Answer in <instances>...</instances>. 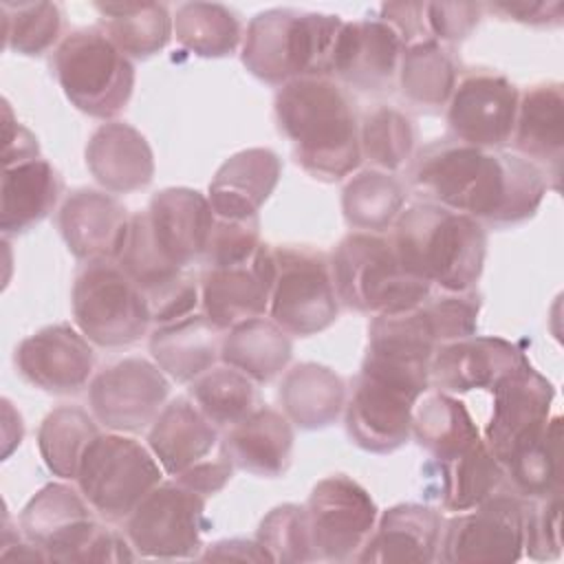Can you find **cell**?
I'll use <instances>...</instances> for the list:
<instances>
[{
  "mask_svg": "<svg viewBox=\"0 0 564 564\" xmlns=\"http://www.w3.org/2000/svg\"><path fill=\"white\" fill-rule=\"evenodd\" d=\"M410 183L425 200L491 227L535 216L549 187L546 174L524 156L474 148L452 137L416 152Z\"/></svg>",
  "mask_w": 564,
  "mask_h": 564,
  "instance_id": "6da1fadb",
  "label": "cell"
},
{
  "mask_svg": "<svg viewBox=\"0 0 564 564\" xmlns=\"http://www.w3.org/2000/svg\"><path fill=\"white\" fill-rule=\"evenodd\" d=\"M273 110L295 161L313 178L333 183L359 167L357 112L348 93L330 77H300L280 86Z\"/></svg>",
  "mask_w": 564,
  "mask_h": 564,
  "instance_id": "7a4b0ae2",
  "label": "cell"
},
{
  "mask_svg": "<svg viewBox=\"0 0 564 564\" xmlns=\"http://www.w3.org/2000/svg\"><path fill=\"white\" fill-rule=\"evenodd\" d=\"M401 267L438 291H469L485 269L487 231L478 220L443 205L419 200L392 225Z\"/></svg>",
  "mask_w": 564,
  "mask_h": 564,
  "instance_id": "3957f363",
  "label": "cell"
},
{
  "mask_svg": "<svg viewBox=\"0 0 564 564\" xmlns=\"http://www.w3.org/2000/svg\"><path fill=\"white\" fill-rule=\"evenodd\" d=\"M344 20L333 13L275 7L256 13L242 33L240 59L264 84L328 77Z\"/></svg>",
  "mask_w": 564,
  "mask_h": 564,
  "instance_id": "277c9868",
  "label": "cell"
},
{
  "mask_svg": "<svg viewBox=\"0 0 564 564\" xmlns=\"http://www.w3.org/2000/svg\"><path fill=\"white\" fill-rule=\"evenodd\" d=\"M24 540L35 544L46 562H132L139 553L128 538L95 520L93 507L64 482H48L24 505L18 518Z\"/></svg>",
  "mask_w": 564,
  "mask_h": 564,
  "instance_id": "5b68a950",
  "label": "cell"
},
{
  "mask_svg": "<svg viewBox=\"0 0 564 564\" xmlns=\"http://www.w3.org/2000/svg\"><path fill=\"white\" fill-rule=\"evenodd\" d=\"M427 388L430 368L366 352L352 397L344 408L350 441L372 454H390L405 445L414 403Z\"/></svg>",
  "mask_w": 564,
  "mask_h": 564,
  "instance_id": "8992f818",
  "label": "cell"
},
{
  "mask_svg": "<svg viewBox=\"0 0 564 564\" xmlns=\"http://www.w3.org/2000/svg\"><path fill=\"white\" fill-rule=\"evenodd\" d=\"M328 262L339 302L359 313L408 311L432 293L427 282L401 267L392 240L381 234H346Z\"/></svg>",
  "mask_w": 564,
  "mask_h": 564,
  "instance_id": "52a82bcc",
  "label": "cell"
},
{
  "mask_svg": "<svg viewBox=\"0 0 564 564\" xmlns=\"http://www.w3.org/2000/svg\"><path fill=\"white\" fill-rule=\"evenodd\" d=\"M51 68L66 99L88 117L112 119L132 97L134 66L99 26L68 33L55 46Z\"/></svg>",
  "mask_w": 564,
  "mask_h": 564,
  "instance_id": "ba28073f",
  "label": "cell"
},
{
  "mask_svg": "<svg viewBox=\"0 0 564 564\" xmlns=\"http://www.w3.org/2000/svg\"><path fill=\"white\" fill-rule=\"evenodd\" d=\"M163 474L141 441L123 432H99L82 458L75 482L95 513L121 522L163 480Z\"/></svg>",
  "mask_w": 564,
  "mask_h": 564,
  "instance_id": "9c48e42d",
  "label": "cell"
},
{
  "mask_svg": "<svg viewBox=\"0 0 564 564\" xmlns=\"http://www.w3.org/2000/svg\"><path fill=\"white\" fill-rule=\"evenodd\" d=\"M70 306L75 326L104 348L130 346L152 324L143 291L117 260L86 262L73 282Z\"/></svg>",
  "mask_w": 564,
  "mask_h": 564,
  "instance_id": "30bf717a",
  "label": "cell"
},
{
  "mask_svg": "<svg viewBox=\"0 0 564 564\" xmlns=\"http://www.w3.org/2000/svg\"><path fill=\"white\" fill-rule=\"evenodd\" d=\"M269 317L289 335L326 330L339 315V297L324 253L308 247H273Z\"/></svg>",
  "mask_w": 564,
  "mask_h": 564,
  "instance_id": "8fae6325",
  "label": "cell"
},
{
  "mask_svg": "<svg viewBox=\"0 0 564 564\" xmlns=\"http://www.w3.org/2000/svg\"><path fill=\"white\" fill-rule=\"evenodd\" d=\"M207 498L178 480L159 482L128 516L126 538L139 557H198Z\"/></svg>",
  "mask_w": 564,
  "mask_h": 564,
  "instance_id": "7c38bea8",
  "label": "cell"
},
{
  "mask_svg": "<svg viewBox=\"0 0 564 564\" xmlns=\"http://www.w3.org/2000/svg\"><path fill=\"white\" fill-rule=\"evenodd\" d=\"M527 500L505 489L458 511L443 524L438 560L447 564H509L524 555Z\"/></svg>",
  "mask_w": 564,
  "mask_h": 564,
  "instance_id": "4fadbf2b",
  "label": "cell"
},
{
  "mask_svg": "<svg viewBox=\"0 0 564 564\" xmlns=\"http://www.w3.org/2000/svg\"><path fill=\"white\" fill-rule=\"evenodd\" d=\"M315 560H355L370 538L379 509L366 487L346 474L322 478L304 505Z\"/></svg>",
  "mask_w": 564,
  "mask_h": 564,
  "instance_id": "5bb4252c",
  "label": "cell"
},
{
  "mask_svg": "<svg viewBox=\"0 0 564 564\" xmlns=\"http://www.w3.org/2000/svg\"><path fill=\"white\" fill-rule=\"evenodd\" d=\"M170 394L167 375L145 357H126L88 386L90 414L110 432L137 434L154 423Z\"/></svg>",
  "mask_w": 564,
  "mask_h": 564,
  "instance_id": "9a60e30c",
  "label": "cell"
},
{
  "mask_svg": "<svg viewBox=\"0 0 564 564\" xmlns=\"http://www.w3.org/2000/svg\"><path fill=\"white\" fill-rule=\"evenodd\" d=\"M520 93L513 82L494 70H474L460 77L447 101L452 139L500 150L511 141Z\"/></svg>",
  "mask_w": 564,
  "mask_h": 564,
  "instance_id": "2e32d148",
  "label": "cell"
},
{
  "mask_svg": "<svg viewBox=\"0 0 564 564\" xmlns=\"http://www.w3.org/2000/svg\"><path fill=\"white\" fill-rule=\"evenodd\" d=\"M491 394L494 405L482 441L502 465L513 452L544 432L551 419L555 388L527 359L505 375L491 388Z\"/></svg>",
  "mask_w": 564,
  "mask_h": 564,
  "instance_id": "e0dca14e",
  "label": "cell"
},
{
  "mask_svg": "<svg viewBox=\"0 0 564 564\" xmlns=\"http://www.w3.org/2000/svg\"><path fill=\"white\" fill-rule=\"evenodd\" d=\"M139 216L150 245L163 260L178 269L203 260L216 223L207 194L192 187H165Z\"/></svg>",
  "mask_w": 564,
  "mask_h": 564,
  "instance_id": "ac0fdd59",
  "label": "cell"
},
{
  "mask_svg": "<svg viewBox=\"0 0 564 564\" xmlns=\"http://www.w3.org/2000/svg\"><path fill=\"white\" fill-rule=\"evenodd\" d=\"M273 271V247L269 245H260L245 262L205 267L198 282L203 315L220 330L262 317L269 313Z\"/></svg>",
  "mask_w": 564,
  "mask_h": 564,
  "instance_id": "d6986e66",
  "label": "cell"
},
{
  "mask_svg": "<svg viewBox=\"0 0 564 564\" xmlns=\"http://www.w3.org/2000/svg\"><path fill=\"white\" fill-rule=\"evenodd\" d=\"M15 368L24 381L44 392L70 394L88 383L95 352L79 328L51 324L18 344Z\"/></svg>",
  "mask_w": 564,
  "mask_h": 564,
  "instance_id": "ffe728a7",
  "label": "cell"
},
{
  "mask_svg": "<svg viewBox=\"0 0 564 564\" xmlns=\"http://www.w3.org/2000/svg\"><path fill=\"white\" fill-rule=\"evenodd\" d=\"M132 216L110 194L82 187L66 196L57 212V227L68 251L84 260H119Z\"/></svg>",
  "mask_w": 564,
  "mask_h": 564,
  "instance_id": "44dd1931",
  "label": "cell"
},
{
  "mask_svg": "<svg viewBox=\"0 0 564 564\" xmlns=\"http://www.w3.org/2000/svg\"><path fill=\"white\" fill-rule=\"evenodd\" d=\"M522 361H527V355L513 341L494 335H469L436 348L430 361V388L449 394L491 390Z\"/></svg>",
  "mask_w": 564,
  "mask_h": 564,
  "instance_id": "7402d4cb",
  "label": "cell"
},
{
  "mask_svg": "<svg viewBox=\"0 0 564 564\" xmlns=\"http://www.w3.org/2000/svg\"><path fill=\"white\" fill-rule=\"evenodd\" d=\"M403 48L397 31L379 18L344 22L330 75L366 93L386 90L399 73Z\"/></svg>",
  "mask_w": 564,
  "mask_h": 564,
  "instance_id": "603a6c76",
  "label": "cell"
},
{
  "mask_svg": "<svg viewBox=\"0 0 564 564\" xmlns=\"http://www.w3.org/2000/svg\"><path fill=\"white\" fill-rule=\"evenodd\" d=\"M443 516L434 507L403 502L377 518V524L357 553V562L372 564H430L438 560Z\"/></svg>",
  "mask_w": 564,
  "mask_h": 564,
  "instance_id": "cb8c5ba5",
  "label": "cell"
},
{
  "mask_svg": "<svg viewBox=\"0 0 564 564\" xmlns=\"http://www.w3.org/2000/svg\"><path fill=\"white\" fill-rule=\"evenodd\" d=\"M280 156L269 148H247L231 154L214 174L207 200L218 218L249 220L278 187Z\"/></svg>",
  "mask_w": 564,
  "mask_h": 564,
  "instance_id": "d4e9b609",
  "label": "cell"
},
{
  "mask_svg": "<svg viewBox=\"0 0 564 564\" xmlns=\"http://www.w3.org/2000/svg\"><path fill=\"white\" fill-rule=\"evenodd\" d=\"M516 154L551 172L557 187L564 154V90L560 82H540L527 88L518 101L513 134Z\"/></svg>",
  "mask_w": 564,
  "mask_h": 564,
  "instance_id": "484cf974",
  "label": "cell"
},
{
  "mask_svg": "<svg viewBox=\"0 0 564 564\" xmlns=\"http://www.w3.org/2000/svg\"><path fill=\"white\" fill-rule=\"evenodd\" d=\"M86 167L112 194H128L150 185L154 154L148 139L123 121L101 123L86 143Z\"/></svg>",
  "mask_w": 564,
  "mask_h": 564,
  "instance_id": "4316f807",
  "label": "cell"
},
{
  "mask_svg": "<svg viewBox=\"0 0 564 564\" xmlns=\"http://www.w3.org/2000/svg\"><path fill=\"white\" fill-rule=\"evenodd\" d=\"M220 449L234 467L253 476H284L293 456V423L284 412L260 405L249 416L227 427Z\"/></svg>",
  "mask_w": 564,
  "mask_h": 564,
  "instance_id": "83f0119b",
  "label": "cell"
},
{
  "mask_svg": "<svg viewBox=\"0 0 564 564\" xmlns=\"http://www.w3.org/2000/svg\"><path fill=\"white\" fill-rule=\"evenodd\" d=\"M218 445V427L189 397H176L148 430V447L167 476L205 460Z\"/></svg>",
  "mask_w": 564,
  "mask_h": 564,
  "instance_id": "f1b7e54d",
  "label": "cell"
},
{
  "mask_svg": "<svg viewBox=\"0 0 564 564\" xmlns=\"http://www.w3.org/2000/svg\"><path fill=\"white\" fill-rule=\"evenodd\" d=\"M223 330L203 313H192L174 322L156 324L150 335L154 364L174 381L192 383L220 359Z\"/></svg>",
  "mask_w": 564,
  "mask_h": 564,
  "instance_id": "f546056e",
  "label": "cell"
},
{
  "mask_svg": "<svg viewBox=\"0 0 564 564\" xmlns=\"http://www.w3.org/2000/svg\"><path fill=\"white\" fill-rule=\"evenodd\" d=\"M62 194L57 170L42 156L2 165L0 229L15 236L42 223Z\"/></svg>",
  "mask_w": 564,
  "mask_h": 564,
  "instance_id": "4dcf8cb0",
  "label": "cell"
},
{
  "mask_svg": "<svg viewBox=\"0 0 564 564\" xmlns=\"http://www.w3.org/2000/svg\"><path fill=\"white\" fill-rule=\"evenodd\" d=\"M284 416L302 430H322L346 408L344 379L328 366L304 361L284 372L280 383Z\"/></svg>",
  "mask_w": 564,
  "mask_h": 564,
  "instance_id": "1f68e13d",
  "label": "cell"
},
{
  "mask_svg": "<svg viewBox=\"0 0 564 564\" xmlns=\"http://www.w3.org/2000/svg\"><path fill=\"white\" fill-rule=\"evenodd\" d=\"M410 434L436 463L454 458L482 441L465 403L443 390H425L416 399Z\"/></svg>",
  "mask_w": 564,
  "mask_h": 564,
  "instance_id": "d6a6232c",
  "label": "cell"
},
{
  "mask_svg": "<svg viewBox=\"0 0 564 564\" xmlns=\"http://www.w3.org/2000/svg\"><path fill=\"white\" fill-rule=\"evenodd\" d=\"M99 29L128 57L148 59L174 35V15L163 2H95Z\"/></svg>",
  "mask_w": 564,
  "mask_h": 564,
  "instance_id": "836d02e7",
  "label": "cell"
},
{
  "mask_svg": "<svg viewBox=\"0 0 564 564\" xmlns=\"http://www.w3.org/2000/svg\"><path fill=\"white\" fill-rule=\"evenodd\" d=\"M293 344L271 317H251L231 326L220 341V361L253 379L267 383L291 361Z\"/></svg>",
  "mask_w": 564,
  "mask_h": 564,
  "instance_id": "e575fe53",
  "label": "cell"
},
{
  "mask_svg": "<svg viewBox=\"0 0 564 564\" xmlns=\"http://www.w3.org/2000/svg\"><path fill=\"white\" fill-rule=\"evenodd\" d=\"M441 505L447 511L471 509L487 498L509 489L505 467L485 441L463 454L441 460Z\"/></svg>",
  "mask_w": 564,
  "mask_h": 564,
  "instance_id": "d590c367",
  "label": "cell"
},
{
  "mask_svg": "<svg viewBox=\"0 0 564 564\" xmlns=\"http://www.w3.org/2000/svg\"><path fill=\"white\" fill-rule=\"evenodd\" d=\"M403 183L375 167L361 170L341 189V212L355 231L381 234L394 225L405 205Z\"/></svg>",
  "mask_w": 564,
  "mask_h": 564,
  "instance_id": "8d00e7d4",
  "label": "cell"
},
{
  "mask_svg": "<svg viewBox=\"0 0 564 564\" xmlns=\"http://www.w3.org/2000/svg\"><path fill=\"white\" fill-rule=\"evenodd\" d=\"M562 416L549 419L544 432L513 452L505 463L509 489L524 500H540L562 491Z\"/></svg>",
  "mask_w": 564,
  "mask_h": 564,
  "instance_id": "74e56055",
  "label": "cell"
},
{
  "mask_svg": "<svg viewBox=\"0 0 564 564\" xmlns=\"http://www.w3.org/2000/svg\"><path fill=\"white\" fill-rule=\"evenodd\" d=\"M97 419L77 405L51 410L37 430V449L51 474L75 480L88 445L97 438Z\"/></svg>",
  "mask_w": 564,
  "mask_h": 564,
  "instance_id": "f35d334b",
  "label": "cell"
},
{
  "mask_svg": "<svg viewBox=\"0 0 564 564\" xmlns=\"http://www.w3.org/2000/svg\"><path fill=\"white\" fill-rule=\"evenodd\" d=\"M399 88L401 95L423 108L445 106L458 82L454 57L441 42L425 40L403 48L399 62Z\"/></svg>",
  "mask_w": 564,
  "mask_h": 564,
  "instance_id": "ab89813d",
  "label": "cell"
},
{
  "mask_svg": "<svg viewBox=\"0 0 564 564\" xmlns=\"http://www.w3.org/2000/svg\"><path fill=\"white\" fill-rule=\"evenodd\" d=\"M176 42L198 57H227L242 44L238 13L220 2H185L174 13Z\"/></svg>",
  "mask_w": 564,
  "mask_h": 564,
  "instance_id": "60d3db41",
  "label": "cell"
},
{
  "mask_svg": "<svg viewBox=\"0 0 564 564\" xmlns=\"http://www.w3.org/2000/svg\"><path fill=\"white\" fill-rule=\"evenodd\" d=\"M189 397L216 427H231L260 408L256 381L231 366H214L189 383Z\"/></svg>",
  "mask_w": 564,
  "mask_h": 564,
  "instance_id": "b9f144b4",
  "label": "cell"
},
{
  "mask_svg": "<svg viewBox=\"0 0 564 564\" xmlns=\"http://www.w3.org/2000/svg\"><path fill=\"white\" fill-rule=\"evenodd\" d=\"M414 141L416 130L412 119L392 106L370 110L359 123L361 159L381 172L392 174L401 170L414 154Z\"/></svg>",
  "mask_w": 564,
  "mask_h": 564,
  "instance_id": "7bdbcfd3",
  "label": "cell"
},
{
  "mask_svg": "<svg viewBox=\"0 0 564 564\" xmlns=\"http://www.w3.org/2000/svg\"><path fill=\"white\" fill-rule=\"evenodd\" d=\"M4 48L20 55H42L48 51L64 24L57 2H0Z\"/></svg>",
  "mask_w": 564,
  "mask_h": 564,
  "instance_id": "ee69618b",
  "label": "cell"
},
{
  "mask_svg": "<svg viewBox=\"0 0 564 564\" xmlns=\"http://www.w3.org/2000/svg\"><path fill=\"white\" fill-rule=\"evenodd\" d=\"M256 540L271 562L304 564L315 560L306 511L300 505L286 502L273 507L260 520Z\"/></svg>",
  "mask_w": 564,
  "mask_h": 564,
  "instance_id": "f6af8a7d",
  "label": "cell"
},
{
  "mask_svg": "<svg viewBox=\"0 0 564 564\" xmlns=\"http://www.w3.org/2000/svg\"><path fill=\"white\" fill-rule=\"evenodd\" d=\"M562 491L527 500L524 505V555L538 562L557 560L562 555Z\"/></svg>",
  "mask_w": 564,
  "mask_h": 564,
  "instance_id": "bcb514c9",
  "label": "cell"
},
{
  "mask_svg": "<svg viewBox=\"0 0 564 564\" xmlns=\"http://www.w3.org/2000/svg\"><path fill=\"white\" fill-rule=\"evenodd\" d=\"M260 245L262 242H260L258 216L249 220H227L216 216V223L200 262L205 267L238 264L249 260Z\"/></svg>",
  "mask_w": 564,
  "mask_h": 564,
  "instance_id": "7dc6e473",
  "label": "cell"
},
{
  "mask_svg": "<svg viewBox=\"0 0 564 564\" xmlns=\"http://www.w3.org/2000/svg\"><path fill=\"white\" fill-rule=\"evenodd\" d=\"M482 4L478 2H425V26L434 42H460L480 22Z\"/></svg>",
  "mask_w": 564,
  "mask_h": 564,
  "instance_id": "c3c4849f",
  "label": "cell"
},
{
  "mask_svg": "<svg viewBox=\"0 0 564 564\" xmlns=\"http://www.w3.org/2000/svg\"><path fill=\"white\" fill-rule=\"evenodd\" d=\"M485 9L505 15L507 20L520 22V24H529V26H560L564 22V4L560 0H524V2H491V4H482Z\"/></svg>",
  "mask_w": 564,
  "mask_h": 564,
  "instance_id": "681fc988",
  "label": "cell"
},
{
  "mask_svg": "<svg viewBox=\"0 0 564 564\" xmlns=\"http://www.w3.org/2000/svg\"><path fill=\"white\" fill-rule=\"evenodd\" d=\"M234 463L225 456V452L220 449V454L216 458H205L192 467H187L185 471L172 476L174 480H178L181 485L198 491L200 496L209 498L214 494H218L234 476Z\"/></svg>",
  "mask_w": 564,
  "mask_h": 564,
  "instance_id": "f907efd6",
  "label": "cell"
},
{
  "mask_svg": "<svg viewBox=\"0 0 564 564\" xmlns=\"http://www.w3.org/2000/svg\"><path fill=\"white\" fill-rule=\"evenodd\" d=\"M379 20L397 31L403 46L430 40L425 26V2H386L379 7Z\"/></svg>",
  "mask_w": 564,
  "mask_h": 564,
  "instance_id": "816d5d0a",
  "label": "cell"
},
{
  "mask_svg": "<svg viewBox=\"0 0 564 564\" xmlns=\"http://www.w3.org/2000/svg\"><path fill=\"white\" fill-rule=\"evenodd\" d=\"M40 156V143L37 137L22 126L18 119H13V112L9 104L4 101V150H2V165L26 161Z\"/></svg>",
  "mask_w": 564,
  "mask_h": 564,
  "instance_id": "f5cc1de1",
  "label": "cell"
},
{
  "mask_svg": "<svg viewBox=\"0 0 564 564\" xmlns=\"http://www.w3.org/2000/svg\"><path fill=\"white\" fill-rule=\"evenodd\" d=\"M200 560H238V562H271L267 551L258 544V540H218L205 549V553L198 555Z\"/></svg>",
  "mask_w": 564,
  "mask_h": 564,
  "instance_id": "db71d44e",
  "label": "cell"
}]
</instances>
